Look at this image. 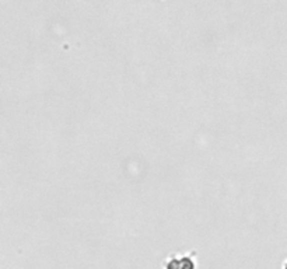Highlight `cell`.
<instances>
[{
    "instance_id": "cell-2",
    "label": "cell",
    "mask_w": 287,
    "mask_h": 269,
    "mask_svg": "<svg viewBox=\"0 0 287 269\" xmlns=\"http://www.w3.org/2000/svg\"><path fill=\"white\" fill-rule=\"evenodd\" d=\"M180 258L181 255H171L164 262V269H180Z\"/></svg>"
},
{
    "instance_id": "cell-1",
    "label": "cell",
    "mask_w": 287,
    "mask_h": 269,
    "mask_svg": "<svg viewBox=\"0 0 287 269\" xmlns=\"http://www.w3.org/2000/svg\"><path fill=\"white\" fill-rule=\"evenodd\" d=\"M180 269H196L195 259L189 255H181V258H180Z\"/></svg>"
},
{
    "instance_id": "cell-3",
    "label": "cell",
    "mask_w": 287,
    "mask_h": 269,
    "mask_svg": "<svg viewBox=\"0 0 287 269\" xmlns=\"http://www.w3.org/2000/svg\"><path fill=\"white\" fill-rule=\"evenodd\" d=\"M283 269H287V261L284 262V266H283Z\"/></svg>"
}]
</instances>
